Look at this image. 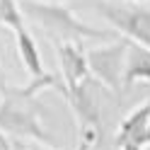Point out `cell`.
Listing matches in <instances>:
<instances>
[{
    "instance_id": "9a60e30c",
    "label": "cell",
    "mask_w": 150,
    "mask_h": 150,
    "mask_svg": "<svg viewBox=\"0 0 150 150\" xmlns=\"http://www.w3.org/2000/svg\"><path fill=\"white\" fill-rule=\"evenodd\" d=\"M32 150H51V148H32Z\"/></svg>"
},
{
    "instance_id": "8992f818",
    "label": "cell",
    "mask_w": 150,
    "mask_h": 150,
    "mask_svg": "<svg viewBox=\"0 0 150 150\" xmlns=\"http://www.w3.org/2000/svg\"><path fill=\"white\" fill-rule=\"evenodd\" d=\"M56 51H58V63H61L65 87L80 85V82L92 78L90 65H87V53L82 51L80 44H75V41H56Z\"/></svg>"
},
{
    "instance_id": "4fadbf2b",
    "label": "cell",
    "mask_w": 150,
    "mask_h": 150,
    "mask_svg": "<svg viewBox=\"0 0 150 150\" xmlns=\"http://www.w3.org/2000/svg\"><path fill=\"white\" fill-rule=\"evenodd\" d=\"M7 90V78H5V70H3V65H0V95Z\"/></svg>"
},
{
    "instance_id": "8fae6325",
    "label": "cell",
    "mask_w": 150,
    "mask_h": 150,
    "mask_svg": "<svg viewBox=\"0 0 150 150\" xmlns=\"http://www.w3.org/2000/svg\"><path fill=\"white\" fill-rule=\"evenodd\" d=\"M99 143V128H80L78 150H97Z\"/></svg>"
},
{
    "instance_id": "277c9868",
    "label": "cell",
    "mask_w": 150,
    "mask_h": 150,
    "mask_svg": "<svg viewBox=\"0 0 150 150\" xmlns=\"http://www.w3.org/2000/svg\"><path fill=\"white\" fill-rule=\"evenodd\" d=\"M126 51H128V39L119 36L111 44L92 46L87 49V65L90 73L102 87L111 90L114 95L124 92V68H126Z\"/></svg>"
},
{
    "instance_id": "9c48e42d",
    "label": "cell",
    "mask_w": 150,
    "mask_h": 150,
    "mask_svg": "<svg viewBox=\"0 0 150 150\" xmlns=\"http://www.w3.org/2000/svg\"><path fill=\"white\" fill-rule=\"evenodd\" d=\"M17 53H20V61L24 65V70L29 78H39V75H44V63H41V53H39V46H36L34 41V36L22 29V32H17Z\"/></svg>"
},
{
    "instance_id": "3957f363",
    "label": "cell",
    "mask_w": 150,
    "mask_h": 150,
    "mask_svg": "<svg viewBox=\"0 0 150 150\" xmlns=\"http://www.w3.org/2000/svg\"><path fill=\"white\" fill-rule=\"evenodd\" d=\"M92 10L102 15L126 39L150 49V7L136 3H116V0H92Z\"/></svg>"
},
{
    "instance_id": "7a4b0ae2",
    "label": "cell",
    "mask_w": 150,
    "mask_h": 150,
    "mask_svg": "<svg viewBox=\"0 0 150 150\" xmlns=\"http://www.w3.org/2000/svg\"><path fill=\"white\" fill-rule=\"evenodd\" d=\"M0 131L15 138H29L41 145L53 143V133L44 126V109L36 97L24 95L20 87L7 85L0 102Z\"/></svg>"
},
{
    "instance_id": "7c38bea8",
    "label": "cell",
    "mask_w": 150,
    "mask_h": 150,
    "mask_svg": "<svg viewBox=\"0 0 150 150\" xmlns=\"http://www.w3.org/2000/svg\"><path fill=\"white\" fill-rule=\"evenodd\" d=\"M0 150H12L10 138H7V133H5V131H0Z\"/></svg>"
},
{
    "instance_id": "2e32d148",
    "label": "cell",
    "mask_w": 150,
    "mask_h": 150,
    "mask_svg": "<svg viewBox=\"0 0 150 150\" xmlns=\"http://www.w3.org/2000/svg\"><path fill=\"white\" fill-rule=\"evenodd\" d=\"M0 102H3V95H0Z\"/></svg>"
},
{
    "instance_id": "5b68a950",
    "label": "cell",
    "mask_w": 150,
    "mask_h": 150,
    "mask_svg": "<svg viewBox=\"0 0 150 150\" xmlns=\"http://www.w3.org/2000/svg\"><path fill=\"white\" fill-rule=\"evenodd\" d=\"M95 82H97L95 78H90L85 82H80V85H73V87L63 90V97L68 99L80 128H99V114L102 111H99Z\"/></svg>"
},
{
    "instance_id": "6da1fadb",
    "label": "cell",
    "mask_w": 150,
    "mask_h": 150,
    "mask_svg": "<svg viewBox=\"0 0 150 150\" xmlns=\"http://www.w3.org/2000/svg\"><path fill=\"white\" fill-rule=\"evenodd\" d=\"M22 12L27 20H32L36 27H41L46 34H51L56 41H99L107 39V29L90 27L87 22L78 20L70 7L58 3H44V0H22Z\"/></svg>"
},
{
    "instance_id": "30bf717a",
    "label": "cell",
    "mask_w": 150,
    "mask_h": 150,
    "mask_svg": "<svg viewBox=\"0 0 150 150\" xmlns=\"http://www.w3.org/2000/svg\"><path fill=\"white\" fill-rule=\"evenodd\" d=\"M24 12H22V5L17 3V0H0V24L7 27V29H12L15 34L27 29L24 24Z\"/></svg>"
},
{
    "instance_id": "ba28073f",
    "label": "cell",
    "mask_w": 150,
    "mask_h": 150,
    "mask_svg": "<svg viewBox=\"0 0 150 150\" xmlns=\"http://www.w3.org/2000/svg\"><path fill=\"white\" fill-rule=\"evenodd\" d=\"M136 82H150V49L128 39L126 68H124V90L133 87Z\"/></svg>"
},
{
    "instance_id": "52a82bcc",
    "label": "cell",
    "mask_w": 150,
    "mask_h": 150,
    "mask_svg": "<svg viewBox=\"0 0 150 150\" xmlns=\"http://www.w3.org/2000/svg\"><path fill=\"white\" fill-rule=\"evenodd\" d=\"M148 119H150V104H140L124 116L116 133L119 150H143L148 145Z\"/></svg>"
},
{
    "instance_id": "5bb4252c",
    "label": "cell",
    "mask_w": 150,
    "mask_h": 150,
    "mask_svg": "<svg viewBox=\"0 0 150 150\" xmlns=\"http://www.w3.org/2000/svg\"><path fill=\"white\" fill-rule=\"evenodd\" d=\"M148 145H150V119H148Z\"/></svg>"
}]
</instances>
